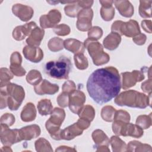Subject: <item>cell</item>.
Returning a JSON list of instances; mask_svg holds the SVG:
<instances>
[{
    "instance_id": "6da1fadb",
    "label": "cell",
    "mask_w": 152,
    "mask_h": 152,
    "mask_svg": "<svg viewBox=\"0 0 152 152\" xmlns=\"http://www.w3.org/2000/svg\"><path fill=\"white\" fill-rule=\"evenodd\" d=\"M90 97L97 104H103L118 96L121 90V79L118 70L112 66L94 71L87 81Z\"/></svg>"
},
{
    "instance_id": "7a4b0ae2",
    "label": "cell",
    "mask_w": 152,
    "mask_h": 152,
    "mask_svg": "<svg viewBox=\"0 0 152 152\" xmlns=\"http://www.w3.org/2000/svg\"><path fill=\"white\" fill-rule=\"evenodd\" d=\"M71 69V60L64 56L59 57L58 60L48 62L44 68L45 72L47 75L58 80L68 79Z\"/></svg>"
},
{
    "instance_id": "3957f363",
    "label": "cell",
    "mask_w": 152,
    "mask_h": 152,
    "mask_svg": "<svg viewBox=\"0 0 152 152\" xmlns=\"http://www.w3.org/2000/svg\"><path fill=\"white\" fill-rule=\"evenodd\" d=\"M4 87L5 90H3L7 95L9 96L7 97V104L11 110H16L20 107L21 102L24 98V94L18 95V94L24 93V91L23 87L15 84L8 83V84L1 87Z\"/></svg>"
},
{
    "instance_id": "277c9868",
    "label": "cell",
    "mask_w": 152,
    "mask_h": 152,
    "mask_svg": "<svg viewBox=\"0 0 152 152\" xmlns=\"http://www.w3.org/2000/svg\"><path fill=\"white\" fill-rule=\"evenodd\" d=\"M44 30L40 29L36 27L35 29L31 31L30 36L26 40V42L30 46H38L40 44V42L44 35Z\"/></svg>"
},
{
    "instance_id": "5b68a950",
    "label": "cell",
    "mask_w": 152,
    "mask_h": 152,
    "mask_svg": "<svg viewBox=\"0 0 152 152\" xmlns=\"http://www.w3.org/2000/svg\"><path fill=\"white\" fill-rule=\"evenodd\" d=\"M36 112L34 106L32 103H28L25 106L21 112V120L24 122H30L33 121L36 117Z\"/></svg>"
},
{
    "instance_id": "8992f818",
    "label": "cell",
    "mask_w": 152,
    "mask_h": 152,
    "mask_svg": "<svg viewBox=\"0 0 152 152\" xmlns=\"http://www.w3.org/2000/svg\"><path fill=\"white\" fill-rule=\"evenodd\" d=\"M37 108L39 109V112L41 115L51 114L52 112V106L51 105L50 101L48 99L40 100L37 104Z\"/></svg>"
},
{
    "instance_id": "52a82bcc",
    "label": "cell",
    "mask_w": 152,
    "mask_h": 152,
    "mask_svg": "<svg viewBox=\"0 0 152 152\" xmlns=\"http://www.w3.org/2000/svg\"><path fill=\"white\" fill-rule=\"evenodd\" d=\"M75 64L77 67L80 69H86L88 66V62H83L82 61L87 60V58L83 53L77 54L74 56Z\"/></svg>"
},
{
    "instance_id": "ba28073f",
    "label": "cell",
    "mask_w": 152,
    "mask_h": 152,
    "mask_svg": "<svg viewBox=\"0 0 152 152\" xmlns=\"http://www.w3.org/2000/svg\"><path fill=\"white\" fill-rule=\"evenodd\" d=\"M11 115H12L10 113H5V114L3 115L1 118V125H5L7 126H11L13 124V123L15 122L13 121H10V120L9 121L8 119L11 117Z\"/></svg>"
}]
</instances>
